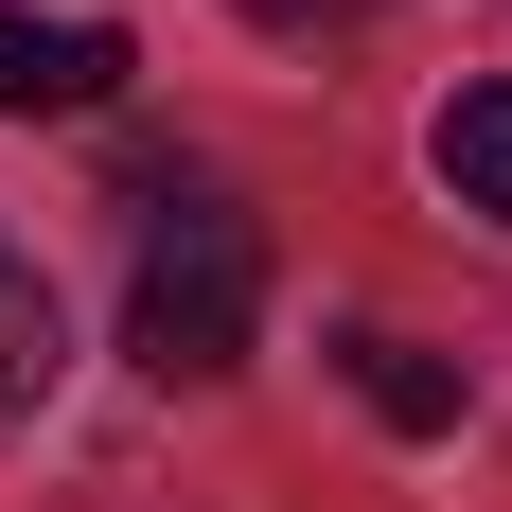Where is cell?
Listing matches in <instances>:
<instances>
[{"label": "cell", "mask_w": 512, "mask_h": 512, "mask_svg": "<svg viewBox=\"0 0 512 512\" xmlns=\"http://www.w3.org/2000/svg\"><path fill=\"white\" fill-rule=\"evenodd\" d=\"M248 318H265V230L195 195L142 248V283H124V354H142L159 389H212V371H248Z\"/></svg>", "instance_id": "cell-1"}, {"label": "cell", "mask_w": 512, "mask_h": 512, "mask_svg": "<svg viewBox=\"0 0 512 512\" xmlns=\"http://www.w3.org/2000/svg\"><path fill=\"white\" fill-rule=\"evenodd\" d=\"M106 89H124L106 18H0V124H89Z\"/></svg>", "instance_id": "cell-2"}, {"label": "cell", "mask_w": 512, "mask_h": 512, "mask_svg": "<svg viewBox=\"0 0 512 512\" xmlns=\"http://www.w3.org/2000/svg\"><path fill=\"white\" fill-rule=\"evenodd\" d=\"M424 159H442V195H460L477 230H512V89H460L424 124Z\"/></svg>", "instance_id": "cell-3"}, {"label": "cell", "mask_w": 512, "mask_h": 512, "mask_svg": "<svg viewBox=\"0 0 512 512\" xmlns=\"http://www.w3.org/2000/svg\"><path fill=\"white\" fill-rule=\"evenodd\" d=\"M354 389H371L389 442H442L460 424V354H424V336H354Z\"/></svg>", "instance_id": "cell-4"}, {"label": "cell", "mask_w": 512, "mask_h": 512, "mask_svg": "<svg viewBox=\"0 0 512 512\" xmlns=\"http://www.w3.org/2000/svg\"><path fill=\"white\" fill-rule=\"evenodd\" d=\"M0 389H18V407L53 389V283H36L18 248H0Z\"/></svg>", "instance_id": "cell-5"}, {"label": "cell", "mask_w": 512, "mask_h": 512, "mask_svg": "<svg viewBox=\"0 0 512 512\" xmlns=\"http://www.w3.org/2000/svg\"><path fill=\"white\" fill-rule=\"evenodd\" d=\"M265 36H336V18H354V0H248Z\"/></svg>", "instance_id": "cell-6"}]
</instances>
